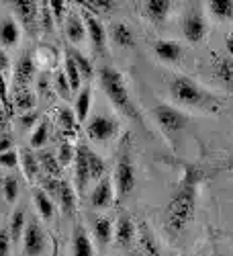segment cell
Returning a JSON list of instances; mask_svg holds the SVG:
<instances>
[{"instance_id": "6da1fadb", "label": "cell", "mask_w": 233, "mask_h": 256, "mask_svg": "<svg viewBox=\"0 0 233 256\" xmlns=\"http://www.w3.org/2000/svg\"><path fill=\"white\" fill-rule=\"evenodd\" d=\"M199 182H201V172L197 168H188L164 209V228L172 236L182 234L195 218Z\"/></svg>"}, {"instance_id": "7a4b0ae2", "label": "cell", "mask_w": 233, "mask_h": 256, "mask_svg": "<svg viewBox=\"0 0 233 256\" xmlns=\"http://www.w3.org/2000/svg\"><path fill=\"white\" fill-rule=\"evenodd\" d=\"M98 80H100V86H102L104 94L109 96V100L113 102L115 109L121 115H125L127 119L143 125V117H141V113L137 109V104L131 98V92H129V88H127V82H125L123 74L117 68L104 66L98 72Z\"/></svg>"}, {"instance_id": "3957f363", "label": "cell", "mask_w": 233, "mask_h": 256, "mask_svg": "<svg viewBox=\"0 0 233 256\" xmlns=\"http://www.w3.org/2000/svg\"><path fill=\"white\" fill-rule=\"evenodd\" d=\"M170 96L180 106H193V109H203V111L215 113L221 106V102L209 90H205L197 80L184 74H178L170 80Z\"/></svg>"}, {"instance_id": "277c9868", "label": "cell", "mask_w": 233, "mask_h": 256, "mask_svg": "<svg viewBox=\"0 0 233 256\" xmlns=\"http://www.w3.org/2000/svg\"><path fill=\"white\" fill-rule=\"evenodd\" d=\"M137 182V174H135V162L131 156L129 146H123V150L119 154L117 166H115V190L119 197H127L133 193Z\"/></svg>"}, {"instance_id": "5b68a950", "label": "cell", "mask_w": 233, "mask_h": 256, "mask_svg": "<svg viewBox=\"0 0 233 256\" xmlns=\"http://www.w3.org/2000/svg\"><path fill=\"white\" fill-rule=\"evenodd\" d=\"M154 119L168 138H174L188 125V115L184 111H180L178 106L166 104V102L154 106Z\"/></svg>"}, {"instance_id": "8992f818", "label": "cell", "mask_w": 233, "mask_h": 256, "mask_svg": "<svg viewBox=\"0 0 233 256\" xmlns=\"http://www.w3.org/2000/svg\"><path fill=\"white\" fill-rule=\"evenodd\" d=\"M86 134L92 142H111L113 138H117L119 134V123L113 117L107 115H96L88 121L86 125Z\"/></svg>"}, {"instance_id": "52a82bcc", "label": "cell", "mask_w": 233, "mask_h": 256, "mask_svg": "<svg viewBox=\"0 0 233 256\" xmlns=\"http://www.w3.org/2000/svg\"><path fill=\"white\" fill-rule=\"evenodd\" d=\"M23 246L27 256H41L45 252V232L39 226V222L35 220L27 222V228L23 234Z\"/></svg>"}, {"instance_id": "ba28073f", "label": "cell", "mask_w": 233, "mask_h": 256, "mask_svg": "<svg viewBox=\"0 0 233 256\" xmlns=\"http://www.w3.org/2000/svg\"><path fill=\"white\" fill-rule=\"evenodd\" d=\"M12 10L16 14V18L20 20L25 31L35 33L39 27V6L33 0H14L12 2Z\"/></svg>"}, {"instance_id": "9c48e42d", "label": "cell", "mask_w": 233, "mask_h": 256, "mask_svg": "<svg viewBox=\"0 0 233 256\" xmlns=\"http://www.w3.org/2000/svg\"><path fill=\"white\" fill-rule=\"evenodd\" d=\"M37 74V64L33 60L31 54H25V56H20L14 64V68H12V84H14V88H27V84L35 78Z\"/></svg>"}, {"instance_id": "30bf717a", "label": "cell", "mask_w": 233, "mask_h": 256, "mask_svg": "<svg viewBox=\"0 0 233 256\" xmlns=\"http://www.w3.org/2000/svg\"><path fill=\"white\" fill-rule=\"evenodd\" d=\"M182 33L190 44H201L207 35V20L199 10H190L182 20Z\"/></svg>"}, {"instance_id": "8fae6325", "label": "cell", "mask_w": 233, "mask_h": 256, "mask_svg": "<svg viewBox=\"0 0 233 256\" xmlns=\"http://www.w3.org/2000/svg\"><path fill=\"white\" fill-rule=\"evenodd\" d=\"M113 199H115V184H113L111 176H104L92 188V193H90V205L94 209H107V207H111Z\"/></svg>"}, {"instance_id": "7c38bea8", "label": "cell", "mask_w": 233, "mask_h": 256, "mask_svg": "<svg viewBox=\"0 0 233 256\" xmlns=\"http://www.w3.org/2000/svg\"><path fill=\"white\" fill-rule=\"evenodd\" d=\"M86 146H78L76 148V154H74V176H76V190L78 193H84L88 180L92 178L90 176V166H88V156H86Z\"/></svg>"}, {"instance_id": "4fadbf2b", "label": "cell", "mask_w": 233, "mask_h": 256, "mask_svg": "<svg viewBox=\"0 0 233 256\" xmlns=\"http://www.w3.org/2000/svg\"><path fill=\"white\" fill-rule=\"evenodd\" d=\"M84 23H86V31H88V39L92 48L96 52H104V48H107V31H104V25L90 12H84Z\"/></svg>"}, {"instance_id": "5bb4252c", "label": "cell", "mask_w": 233, "mask_h": 256, "mask_svg": "<svg viewBox=\"0 0 233 256\" xmlns=\"http://www.w3.org/2000/svg\"><path fill=\"white\" fill-rule=\"evenodd\" d=\"M63 29H66V37L72 44H82L86 39L88 31H86V23H84V16H80L76 10H70L66 20H63Z\"/></svg>"}, {"instance_id": "9a60e30c", "label": "cell", "mask_w": 233, "mask_h": 256, "mask_svg": "<svg viewBox=\"0 0 233 256\" xmlns=\"http://www.w3.org/2000/svg\"><path fill=\"white\" fill-rule=\"evenodd\" d=\"M154 54L160 62L166 64H176L182 58V46L172 39H160L154 44Z\"/></svg>"}, {"instance_id": "2e32d148", "label": "cell", "mask_w": 233, "mask_h": 256, "mask_svg": "<svg viewBox=\"0 0 233 256\" xmlns=\"http://www.w3.org/2000/svg\"><path fill=\"white\" fill-rule=\"evenodd\" d=\"M137 238V228L133 224V220L129 216H121L117 220V226H115V242L123 248L131 246Z\"/></svg>"}, {"instance_id": "e0dca14e", "label": "cell", "mask_w": 233, "mask_h": 256, "mask_svg": "<svg viewBox=\"0 0 233 256\" xmlns=\"http://www.w3.org/2000/svg\"><path fill=\"white\" fill-rule=\"evenodd\" d=\"M213 72L217 80L233 90V58L229 56H213Z\"/></svg>"}, {"instance_id": "ac0fdd59", "label": "cell", "mask_w": 233, "mask_h": 256, "mask_svg": "<svg viewBox=\"0 0 233 256\" xmlns=\"http://www.w3.org/2000/svg\"><path fill=\"white\" fill-rule=\"evenodd\" d=\"M72 254L74 256H94V246L84 226H76L72 234Z\"/></svg>"}, {"instance_id": "d6986e66", "label": "cell", "mask_w": 233, "mask_h": 256, "mask_svg": "<svg viewBox=\"0 0 233 256\" xmlns=\"http://www.w3.org/2000/svg\"><path fill=\"white\" fill-rule=\"evenodd\" d=\"M170 8H172L170 0H147V2H143L145 16L150 18L152 23H156V25L164 23V20L168 18V14H170Z\"/></svg>"}, {"instance_id": "ffe728a7", "label": "cell", "mask_w": 233, "mask_h": 256, "mask_svg": "<svg viewBox=\"0 0 233 256\" xmlns=\"http://www.w3.org/2000/svg\"><path fill=\"white\" fill-rule=\"evenodd\" d=\"M109 35L115 41V46H119V48H125V50L135 48V33H133V29L129 25L123 23V20L111 25V33Z\"/></svg>"}, {"instance_id": "44dd1931", "label": "cell", "mask_w": 233, "mask_h": 256, "mask_svg": "<svg viewBox=\"0 0 233 256\" xmlns=\"http://www.w3.org/2000/svg\"><path fill=\"white\" fill-rule=\"evenodd\" d=\"M57 201H59L61 211L66 213V216H74V213H76V207H78V195H76V188H74L70 182L61 180V182H59Z\"/></svg>"}, {"instance_id": "7402d4cb", "label": "cell", "mask_w": 233, "mask_h": 256, "mask_svg": "<svg viewBox=\"0 0 233 256\" xmlns=\"http://www.w3.org/2000/svg\"><path fill=\"white\" fill-rule=\"evenodd\" d=\"M92 234H94V238L100 246H107L115 238V226L109 218L98 216V218L92 220Z\"/></svg>"}, {"instance_id": "603a6c76", "label": "cell", "mask_w": 233, "mask_h": 256, "mask_svg": "<svg viewBox=\"0 0 233 256\" xmlns=\"http://www.w3.org/2000/svg\"><path fill=\"white\" fill-rule=\"evenodd\" d=\"M20 39V31H18V25L16 20L12 18H4L2 23H0V46L4 50L6 48H14Z\"/></svg>"}, {"instance_id": "cb8c5ba5", "label": "cell", "mask_w": 233, "mask_h": 256, "mask_svg": "<svg viewBox=\"0 0 233 256\" xmlns=\"http://www.w3.org/2000/svg\"><path fill=\"white\" fill-rule=\"evenodd\" d=\"M33 203H35V209L39 211V216L43 220H51L53 218V211H55L53 201L43 188H33Z\"/></svg>"}, {"instance_id": "d4e9b609", "label": "cell", "mask_w": 233, "mask_h": 256, "mask_svg": "<svg viewBox=\"0 0 233 256\" xmlns=\"http://www.w3.org/2000/svg\"><path fill=\"white\" fill-rule=\"evenodd\" d=\"M90 104H92V86L86 84V86L78 92V98H76V117L80 123H84L88 119Z\"/></svg>"}, {"instance_id": "484cf974", "label": "cell", "mask_w": 233, "mask_h": 256, "mask_svg": "<svg viewBox=\"0 0 233 256\" xmlns=\"http://www.w3.org/2000/svg\"><path fill=\"white\" fill-rule=\"evenodd\" d=\"M137 238H139L141 250H143L147 256H160V246H158V242H156V238H154V234L150 232V228H147L145 224L139 226Z\"/></svg>"}, {"instance_id": "4316f807", "label": "cell", "mask_w": 233, "mask_h": 256, "mask_svg": "<svg viewBox=\"0 0 233 256\" xmlns=\"http://www.w3.org/2000/svg\"><path fill=\"white\" fill-rule=\"evenodd\" d=\"M12 106L20 113H31L35 109V94L29 90V88H18L14 90V96H12Z\"/></svg>"}, {"instance_id": "83f0119b", "label": "cell", "mask_w": 233, "mask_h": 256, "mask_svg": "<svg viewBox=\"0 0 233 256\" xmlns=\"http://www.w3.org/2000/svg\"><path fill=\"white\" fill-rule=\"evenodd\" d=\"M63 74H66V78H68V82H70L72 92L80 90L82 74H80V70H78V66H76V60L72 58L70 52H66V60H63Z\"/></svg>"}, {"instance_id": "f1b7e54d", "label": "cell", "mask_w": 233, "mask_h": 256, "mask_svg": "<svg viewBox=\"0 0 233 256\" xmlns=\"http://www.w3.org/2000/svg\"><path fill=\"white\" fill-rule=\"evenodd\" d=\"M209 12L219 20H231L233 18V0H211Z\"/></svg>"}, {"instance_id": "f546056e", "label": "cell", "mask_w": 233, "mask_h": 256, "mask_svg": "<svg viewBox=\"0 0 233 256\" xmlns=\"http://www.w3.org/2000/svg\"><path fill=\"white\" fill-rule=\"evenodd\" d=\"M37 158H39L41 168H43L45 172L49 174V178H55V176L59 174V168H61V164H59V160H57V154L47 152V150H41Z\"/></svg>"}, {"instance_id": "4dcf8cb0", "label": "cell", "mask_w": 233, "mask_h": 256, "mask_svg": "<svg viewBox=\"0 0 233 256\" xmlns=\"http://www.w3.org/2000/svg\"><path fill=\"white\" fill-rule=\"evenodd\" d=\"M20 164H23V172H25V176H27L29 180H35V178L39 176L41 164H39V158H37L33 152L23 150V154H20Z\"/></svg>"}, {"instance_id": "1f68e13d", "label": "cell", "mask_w": 233, "mask_h": 256, "mask_svg": "<svg viewBox=\"0 0 233 256\" xmlns=\"http://www.w3.org/2000/svg\"><path fill=\"white\" fill-rule=\"evenodd\" d=\"M25 228H27V218H25V209H16V211L12 213V218H10V228H8V232H10V238H12V242L20 240V236H23V234H25Z\"/></svg>"}, {"instance_id": "d6a6232c", "label": "cell", "mask_w": 233, "mask_h": 256, "mask_svg": "<svg viewBox=\"0 0 233 256\" xmlns=\"http://www.w3.org/2000/svg\"><path fill=\"white\" fill-rule=\"evenodd\" d=\"M55 119H57V125L61 127V130H66V132H76L78 130V117L76 113H72L68 106H61V109H57L55 113Z\"/></svg>"}, {"instance_id": "836d02e7", "label": "cell", "mask_w": 233, "mask_h": 256, "mask_svg": "<svg viewBox=\"0 0 233 256\" xmlns=\"http://www.w3.org/2000/svg\"><path fill=\"white\" fill-rule=\"evenodd\" d=\"M86 156H88V166H90V176L96 180L107 176V164H104V160L96 152H92L90 148L86 150Z\"/></svg>"}, {"instance_id": "e575fe53", "label": "cell", "mask_w": 233, "mask_h": 256, "mask_svg": "<svg viewBox=\"0 0 233 256\" xmlns=\"http://www.w3.org/2000/svg\"><path fill=\"white\" fill-rule=\"evenodd\" d=\"M47 138H49V121L47 119H43V121H39L37 125H35V130H33V136H31V148H43L45 146V142H47Z\"/></svg>"}, {"instance_id": "d590c367", "label": "cell", "mask_w": 233, "mask_h": 256, "mask_svg": "<svg viewBox=\"0 0 233 256\" xmlns=\"http://www.w3.org/2000/svg\"><path fill=\"white\" fill-rule=\"evenodd\" d=\"M70 54H72V58L76 60V66H78V70H80V74H82V78H86V80H90L92 76H94V68H92V62L86 58V56H82L78 50H70Z\"/></svg>"}, {"instance_id": "8d00e7d4", "label": "cell", "mask_w": 233, "mask_h": 256, "mask_svg": "<svg viewBox=\"0 0 233 256\" xmlns=\"http://www.w3.org/2000/svg\"><path fill=\"white\" fill-rule=\"evenodd\" d=\"M53 23H55V18L49 10V4L47 2H41L39 6V29H43L45 33H49L53 29Z\"/></svg>"}, {"instance_id": "74e56055", "label": "cell", "mask_w": 233, "mask_h": 256, "mask_svg": "<svg viewBox=\"0 0 233 256\" xmlns=\"http://www.w3.org/2000/svg\"><path fill=\"white\" fill-rule=\"evenodd\" d=\"M53 90L61 98H70L72 88H70V82H68V78H66V74H63V72H57L55 74V78H53Z\"/></svg>"}, {"instance_id": "f35d334b", "label": "cell", "mask_w": 233, "mask_h": 256, "mask_svg": "<svg viewBox=\"0 0 233 256\" xmlns=\"http://www.w3.org/2000/svg\"><path fill=\"white\" fill-rule=\"evenodd\" d=\"M0 104H2V111L6 113V115H12V102H10V98H8V90H6V78H4V74L0 72Z\"/></svg>"}, {"instance_id": "ab89813d", "label": "cell", "mask_w": 233, "mask_h": 256, "mask_svg": "<svg viewBox=\"0 0 233 256\" xmlns=\"http://www.w3.org/2000/svg\"><path fill=\"white\" fill-rule=\"evenodd\" d=\"M49 10H51V14H53V18L57 20V23H61L63 18L68 16V2H63V0H49Z\"/></svg>"}, {"instance_id": "60d3db41", "label": "cell", "mask_w": 233, "mask_h": 256, "mask_svg": "<svg viewBox=\"0 0 233 256\" xmlns=\"http://www.w3.org/2000/svg\"><path fill=\"white\" fill-rule=\"evenodd\" d=\"M18 197V180L16 176H4V199L8 203H12L14 199Z\"/></svg>"}, {"instance_id": "b9f144b4", "label": "cell", "mask_w": 233, "mask_h": 256, "mask_svg": "<svg viewBox=\"0 0 233 256\" xmlns=\"http://www.w3.org/2000/svg\"><path fill=\"white\" fill-rule=\"evenodd\" d=\"M86 10H100V12H107L115 6L113 0H88V2H80Z\"/></svg>"}, {"instance_id": "7bdbcfd3", "label": "cell", "mask_w": 233, "mask_h": 256, "mask_svg": "<svg viewBox=\"0 0 233 256\" xmlns=\"http://www.w3.org/2000/svg\"><path fill=\"white\" fill-rule=\"evenodd\" d=\"M10 244H12L10 232L6 228H0V256H8L10 254Z\"/></svg>"}, {"instance_id": "ee69618b", "label": "cell", "mask_w": 233, "mask_h": 256, "mask_svg": "<svg viewBox=\"0 0 233 256\" xmlns=\"http://www.w3.org/2000/svg\"><path fill=\"white\" fill-rule=\"evenodd\" d=\"M72 154H76L74 152V148H72V144H61L59 146V152H57V160H59V164L61 166H66V164H70L72 162Z\"/></svg>"}, {"instance_id": "f6af8a7d", "label": "cell", "mask_w": 233, "mask_h": 256, "mask_svg": "<svg viewBox=\"0 0 233 256\" xmlns=\"http://www.w3.org/2000/svg\"><path fill=\"white\" fill-rule=\"evenodd\" d=\"M18 162H20V156H18L14 150L0 154V166H2V168H16Z\"/></svg>"}, {"instance_id": "bcb514c9", "label": "cell", "mask_w": 233, "mask_h": 256, "mask_svg": "<svg viewBox=\"0 0 233 256\" xmlns=\"http://www.w3.org/2000/svg\"><path fill=\"white\" fill-rule=\"evenodd\" d=\"M12 150V140L8 134H0V154L10 152Z\"/></svg>"}, {"instance_id": "7dc6e473", "label": "cell", "mask_w": 233, "mask_h": 256, "mask_svg": "<svg viewBox=\"0 0 233 256\" xmlns=\"http://www.w3.org/2000/svg\"><path fill=\"white\" fill-rule=\"evenodd\" d=\"M8 70H10V60H8V56H6V50L0 48V72L6 74Z\"/></svg>"}, {"instance_id": "c3c4849f", "label": "cell", "mask_w": 233, "mask_h": 256, "mask_svg": "<svg viewBox=\"0 0 233 256\" xmlns=\"http://www.w3.org/2000/svg\"><path fill=\"white\" fill-rule=\"evenodd\" d=\"M37 113L35 111H31V113H25V115H20V125H23V127H31L35 121H37Z\"/></svg>"}, {"instance_id": "681fc988", "label": "cell", "mask_w": 233, "mask_h": 256, "mask_svg": "<svg viewBox=\"0 0 233 256\" xmlns=\"http://www.w3.org/2000/svg\"><path fill=\"white\" fill-rule=\"evenodd\" d=\"M39 92L41 94H49V82L45 76H39Z\"/></svg>"}, {"instance_id": "f907efd6", "label": "cell", "mask_w": 233, "mask_h": 256, "mask_svg": "<svg viewBox=\"0 0 233 256\" xmlns=\"http://www.w3.org/2000/svg\"><path fill=\"white\" fill-rule=\"evenodd\" d=\"M225 50H227V54H229V58H233V31L227 35V39H225Z\"/></svg>"}, {"instance_id": "816d5d0a", "label": "cell", "mask_w": 233, "mask_h": 256, "mask_svg": "<svg viewBox=\"0 0 233 256\" xmlns=\"http://www.w3.org/2000/svg\"><path fill=\"white\" fill-rule=\"evenodd\" d=\"M0 197H4V176L0 174Z\"/></svg>"}, {"instance_id": "f5cc1de1", "label": "cell", "mask_w": 233, "mask_h": 256, "mask_svg": "<svg viewBox=\"0 0 233 256\" xmlns=\"http://www.w3.org/2000/svg\"><path fill=\"white\" fill-rule=\"evenodd\" d=\"M0 111H2V104H0Z\"/></svg>"}]
</instances>
